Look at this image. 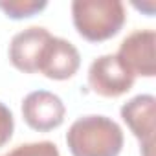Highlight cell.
I'll list each match as a JSON object with an SVG mask.
<instances>
[{
  "label": "cell",
  "mask_w": 156,
  "mask_h": 156,
  "mask_svg": "<svg viewBox=\"0 0 156 156\" xmlns=\"http://www.w3.org/2000/svg\"><path fill=\"white\" fill-rule=\"evenodd\" d=\"M4 156H61V152L53 141H33L17 145Z\"/></svg>",
  "instance_id": "cell-10"
},
{
  "label": "cell",
  "mask_w": 156,
  "mask_h": 156,
  "mask_svg": "<svg viewBox=\"0 0 156 156\" xmlns=\"http://www.w3.org/2000/svg\"><path fill=\"white\" fill-rule=\"evenodd\" d=\"M64 103L48 90H35L22 101V118L26 125L37 132H50L64 121Z\"/></svg>",
  "instance_id": "cell-5"
},
{
  "label": "cell",
  "mask_w": 156,
  "mask_h": 156,
  "mask_svg": "<svg viewBox=\"0 0 156 156\" xmlns=\"http://www.w3.org/2000/svg\"><path fill=\"white\" fill-rule=\"evenodd\" d=\"M79 66L81 55L77 48L70 41L51 35L39 62V73L53 81H66L77 73Z\"/></svg>",
  "instance_id": "cell-7"
},
{
  "label": "cell",
  "mask_w": 156,
  "mask_h": 156,
  "mask_svg": "<svg viewBox=\"0 0 156 156\" xmlns=\"http://www.w3.org/2000/svg\"><path fill=\"white\" fill-rule=\"evenodd\" d=\"M50 39H51V33L41 26H31L17 33L9 44L11 64L24 73H37L42 51Z\"/></svg>",
  "instance_id": "cell-8"
},
{
  "label": "cell",
  "mask_w": 156,
  "mask_h": 156,
  "mask_svg": "<svg viewBox=\"0 0 156 156\" xmlns=\"http://www.w3.org/2000/svg\"><path fill=\"white\" fill-rule=\"evenodd\" d=\"M154 44L156 33L152 30H136L129 37H125L116 57L134 79L136 75L154 77Z\"/></svg>",
  "instance_id": "cell-4"
},
{
  "label": "cell",
  "mask_w": 156,
  "mask_h": 156,
  "mask_svg": "<svg viewBox=\"0 0 156 156\" xmlns=\"http://www.w3.org/2000/svg\"><path fill=\"white\" fill-rule=\"evenodd\" d=\"M154 116H156V99L149 94L136 96L121 107V119L138 138L141 147V156H152Z\"/></svg>",
  "instance_id": "cell-6"
},
{
  "label": "cell",
  "mask_w": 156,
  "mask_h": 156,
  "mask_svg": "<svg viewBox=\"0 0 156 156\" xmlns=\"http://www.w3.org/2000/svg\"><path fill=\"white\" fill-rule=\"evenodd\" d=\"M13 129H15V119L11 110L4 103H0V147H4L11 140Z\"/></svg>",
  "instance_id": "cell-11"
},
{
  "label": "cell",
  "mask_w": 156,
  "mask_h": 156,
  "mask_svg": "<svg viewBox=\"0 0 156 156\" xmlns=\"http://www.w3.org/2000/svg\"><path fill=\"white\" fill-rule=\"evenodd\" d=\"M46 6H48L46 2H39V0H9V2H0V9L6 13V17H9L13 20L35 17Z\"/></svg>",
  "instance_id": "cell-9"
},
{
  "label": "cell",
  "mask_w": 156,
  "mask_h": 156,
  "mask_svg": "<svg viewBox=\"0 0 156 156\" xmlns=\"http://www.w3.org/2000/svg\"><path fill=\"white\" fill-rule=\"evenodd\" d=\"M72 19L85 41L103 42L119 33L127 13L119 0H75L72 4Z\"/></svg>",
  "instance_id": "cell-2"
},
{
  "label": "cell",
  "mask_w": 156,
  "mask_h": 156,
  "mask_svg": "<svg viewBox=\"0 0 156 156\" xmlns=\"http://www.w3.org/2000/svg\"><path fill=\"white\" fill-rule=\"evenodd\" d=\"M134 85V77L125 70L116 55H101L88 68V87L101 98H119Z\"/></svg>",
  "instance_id": "cell-3"
},
{
  "label": "cell",
  "mask_w": 156,
  "mask_h": 156,
  "mask_svg": "<svg viewBox=\"0 0 156 156\" xmlns=\"http://www.w3.org/2000/svg\"><path fill=\"white\" fill-rule=\"evenodd\" d=\"M72 156H118L123 149L121 127L107 116H83L66 132Z\"/></svg>",
  "instance_id": "cell-1"
}]
</instances>
